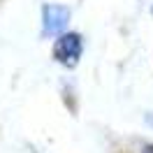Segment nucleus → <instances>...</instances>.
<instances>
[{"label": "nucleus", "mask_w": 153, "mask_h": 153, "mask_svg": "<svg viewBox=\"0 0 153 153\" xmlns=\"http://www.w3.org/2000/svg\"><path fill=\"white\" fill-rule=\"evenodd\" d=\"M151 14H153V7H151Z\"/></svg>", "instance_id": "5"}, {"label": "nucleus", "mask_w": 153, "mask_h": 153, "mask_svg": "<svg viewBox=\"0 0 153 153\" xmlns=\"http://www.w3.org/2000/svg\"><path fill=\"white\" fill-rule=\"evenodd\" d=\"M70 23V10L65 5H56V2H47L42 7V33L47 37L60 35V30Z\"/></svg>", "instance_id": "2"}, {"label": "nucleus", "mask_w": 153, "mask_h": 153, "mask_svg": "<svg viewBox=\"0 0 153 153\" xmlns=\"http://www.w3.org/2000/svg\"><path fill=\"white\" fill-rule=\"evenodd\" d=\"M142 153H153V144H144Z\"/></svg>", "instance_id": "3"}, {"label": "nucleus", "mask_w": 153, "mask_h": 153, "mask_svg": "<svg viewBox=\"0 0 153 153\" xmlns=\"http://www.w3.org/2000/svg\"><path fill=\"white\" fill-rule=\"evenodd\" d=\"M84 53V37L79 33H60L53 42V60L65 67H74Z\"/></svg>", "instance_id": "1"}, {"label": "nucleus", "mask_w": 153, "mask_h": 153, "mask_svg": "<svg viewBox=\"0 0 153 153\" xmlns=\"http://www.w3.org/2000/svg\"><path fill=\"white\" fill-rule=\"evenodd\" d=\"M144 121H146V123H149V125L153 128V111H151V114H146V116H144Z\"/></svg>", "instance_id": "4"}]
</instances>
